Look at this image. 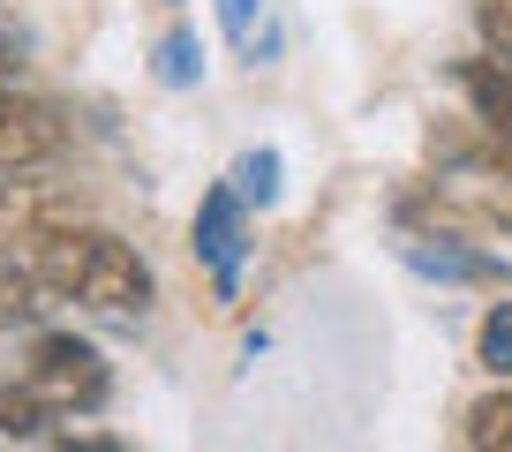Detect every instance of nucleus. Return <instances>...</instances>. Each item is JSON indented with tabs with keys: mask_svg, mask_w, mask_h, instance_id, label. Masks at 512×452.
Returning <instances> with one entry per match:
<instances>
[{
	"mask_svg": "<svg viewBox=\"0 0 512 452\" xmlns=\"http://www.w3.org/2000/svg\"><path fill=\"white\" fill-rule=\"evenodd\" d=\"M38 249V279H46L61 302H91L106 309V317H136V309H151V264L136 257V249L121 242V234H106V226H53Z\"/></svg>",
	"mask_w": 512,
	"mask_h": 452,
	"instance_id": "nucleus-1",
	"label": "nucleus"
},
{
	"mask_svg": "<svg viewBox=\"0 0 512 452\" xmlns=\"http://www.w3.org/2000/svg\"><path fill=\"white\" fill-rule=\"evenodd\" d=\"M31 385L46 392V400L61 407V422H68V415H91V407L113 392V377H106V362H98L91 339H76V332H38V347H31Z\"/></svg>",
	"mask_w": 512,
	"mask_h": 452,
	"instance_id": "nucleus-2",
	"label": "nucleus"
},
{
	"mask_svg": "<svg viewBox=\"0 0 512 452\" xmlns=\"http://www.w3.org/2000/svg\"><path fill=\"white\" fill-rule=\"evenodd\" d=\"M196 257L211 264V279H219V294L241 287V249H249V204H241L234 181H211L204 204H196Z\"/></svg>",
	"mask_w": 512,
	"mask_h": 452,
	"instance_id": "nucleus-3",
	"label": "nucleus"
},
{
	"mask_svg": "<svg viewBox=\"0 0 512 452\" xmlns=\"http://www.w3.org/2000/svg\"><path fill=\"white\" fill-rule=\"evenodd\" d=\"M76 219V196L53 189V181H38L31 166H16V174L0 181V249H16V242H46L53 226Z\"/></svg>",
	"mask_w": 512,
	"mask_h": 452,
	"instance_id": "nucleus-4",
	"label": "nucleus"
},
{
	"mask_svg": "<svg viewBox=\"0 0 512 452\" xmlns=\"http://www.w3.org/2000/svg\"><path fill=\"white\" fill-rule=\"evenodd\" d=\"M53 151H61V121H53L38 98L0 91V174H16V166H46Z\"/></svg>",
	"mask_w": 512,
	"mask_h": 452,
	"instance_id": "nucleus-5",
	"label": "nucleus"
},
{
	"mask_svg": "<svg viewBox=\"0 0 512 452\" xmlns=\"http://www.w3.org/2000/svg\"><path fill=\"white\" fill-rule=\"evenodd\" d=\"M460 91H467V106H475V121H490L497 136H512V53L460 61Z\"/></svg>",
	"mask_w": 512,
	"mask_h": 452,
	"instance_id": "nucleus-6",
	"label": "nucleus"
},
{
	"mask_svg": "<svg viewBox=\"0 0 512 452\" xmlns=\"http://www.w3.org/2000/svg\"><path fill=\"white\" fill-rule=\"evenodd\" d=\"M53 302H61V294L38 279V264H16V257L0 264V332H31Z\"/></svg>",
	"mask_w": 512,
	"mask_h": 452,
	"instance_id": "nucleus-7",
	"label": "nucleus"
},
{
	"mask_svg": "<svg viewBox=\"0 0 512 452\" xmlns=\"http://www.w3.org/2000/svg\"><path fill=\"white\" fill-rule=\"evenodd\" d=\"M53 422H61V407H53L31 377H23V385H0V437H23V445H31V437H46Z\"/></svg>",
	"mask_w": 512,
	"mask_h": 452,
	"instance_id": "nucleus-8",
	"label": "nucleus"
},
{
	"mask_svg": "<svg viewBox=\"0 0 512 452\" xmlns=\"http://www.w3.org/2000/svg\"><path fill=\"white\" fill-rule=\"evenodd\" d=\"M460 437H467L475 452H512V385L467 407V430H460Z\"/></svg>",
	"mask_w": 512,
	"mask_h": 452,
	"instance_id": "nucleus-9",
	"label": "nucleus"
},
{
	"mask_svg": "<svg viewBox=\"0 0 512 452\" xmlns=\"http://www.w3.org/2000/svg\"><path fill=\"white\" fill-rule=\"evenodd\" d=\"M159 83H166V91H189V83H204V38H196L189 23L159 38Z\"/></svg>",
	"mask_w": 512,
	"mask_h": 452,
	"instance_id": "nucleus-10",
	"label": "nucleus"
},
{
	"mask_svg": "<svg viewBox=\"0 0 512 452\" xmlns=\"http://www.w3.org/2000/svg\"><path fill=\"white\" fill-rule=\"evenodd\" d=\"M234 189H241V204H256V211L279 204V151H272V144H256L249 159L234 166Z\"/></svg>",
	"mask_w": 512,
	"mask_h": 452,
	"instance_id": "nucleus-11",
	"label": "nucleus"
},
{
	"mask_svg": "<svg viewBox=\"0 0 512 452\" xmlns=\"http://www.w3.org/2000/svg\"><path fill=\"white\" fill-rule=\"evenodd\" d=\"M475 355H482V370H490V377H512V302H497L490 317H482Z\"/></svg>",
	"mask_w": 512,
	"mask_h": 452,
	"instance_id": "nucleus-12",
	"label": "nucleus"
},
{
	"mask_svg": "<svg viewBox=\"0 0 512 452\" xmlns=\"http://www.w3.org/2000/svg\"><path fill=\"white\" fill-rule=\"evenodd\" d=\"M475 31L490 38V53H512V0H475Z\"/></svg>",
	"mask_w": 512,
	"mask_h": 452,
	"instance_id": "nucleus-13",
	"label": "nucleus"
},
{
	"mask_svg": "<svg viewBox=\"0 0 512 452\" xmlns=\"http://www.w3.org/2000/svg\"><path fill=\"white\" fill-rule=\"evenodd\" d=\"M256 16H264V0H219V23H226L234 46H249V38H256Z\"/></svg>",
	"mask_w": 512,
	"mask_h": 452,
	"instance_id": "nucleus-14",
	"label": "nucleus"
},
{
	"mask_svg": "<svg viewBox=\"0 0 512 452\" xmlns=\"http://www.w3.org/2000/svg\"><path fill=\"white\" fill-rule=\"evenodd\" d=\"M0 68H8V38H0Z\"/></svg>",
	"mask_w": 512,
	"mask_h": 452,
	"instance_id": "nucleus-15",
	"label": "nucleus"
},
{
	"mask_svg": "<svg viewBox=\"0 0 512 452\" xmlns=\"http://www.w3.org/2000/svg\"><path fill=\"white\" fill-rule=\"evenodd\" d=\"M505 219H512V211H505Z\"/></svg>",
	"mask_w": 512,
	"mask_h": 452,
	"instance_id": "nucleus-16",
	"label": "nucleus"
}]
</instances>
